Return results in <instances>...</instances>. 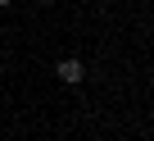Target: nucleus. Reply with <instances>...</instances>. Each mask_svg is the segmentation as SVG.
<instances>
[{
	"label": "nucleus",
	"instance_id": "1",
	"mask_svg": "<svg viewBox=\"0 0 154 141\" xmlns=\"http://www.w3.org/2000/svg\"><path fill=\"white\" fill-rule=\"evenodd\" d=\"M86 78V68H82V59H59V82H68V87H77Z\"/></svg>",
	"mask_w": 154,
	"mask_h": 141
},
{
	"label": "nucleus",
	"instance_id": "2",
	"mask_svg": "<svg viewBox=\"0 0 154 141\" xmlns=\"http://www.w3.org/2000/svg\"><path fill=\"white\" fill-rule=\"evenodd\" d=\"M5 5H14V0H0V9H5Z\"/></svg>",
	"mask_w": 154,
	"mask_h": 141
},
{
	"label": "nucleus",
	"instance_id": "3",
	"mask_svg": "<svg viewBox=\"0 0 154 141\" xmlns=\"http://www.w3.org/2000/svg\"><path fill=\"white\" fill-rule=\"evenodd\" d=\"M36 5H54V0H36Z\"/></svg>",
	"mask_w": 154,
	"mask_h": 141
}]
</instances>
